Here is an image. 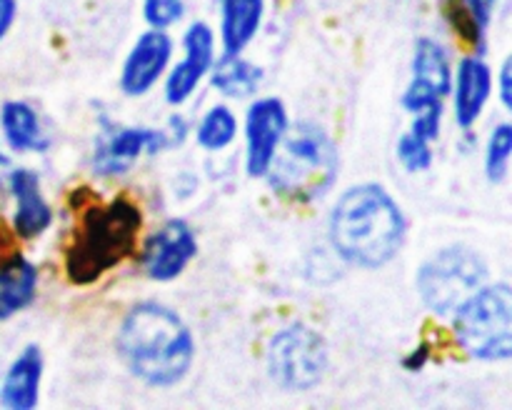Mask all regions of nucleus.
Returning a JSON list of instances; mask_svg holds the SVG:
<instances>
[{
  "label": "nucleus",
  "mask_w": 512,
  "mask_h": 410,
  "mask_svg": "<svg viewBox=\"0 0 512 410\" xmlns=\"http://www.w3.org/2000/svg\"><path fill=\"white\" fill-rule=\"evenodd\" d=\"M408 220L398 200L380 183L343 190L328 215V240L338 258L360 270H380L398 258Z\"/></svg>",
  "instance_id": "1"
},
{
  "label": "nucleus",
  "mask_w": 512,
  "mask_h": 410,
  "mask_svg": "<svg viewBox=\"0 0 512 410\" xmlns=\"http://www.w3.org/2000/svg\"><path fill=\"white\" fill-rule=\"evenodd\" d=\"M115 345L125 368L150 388H173L195 363V338L170 305L140 300L120 320Z\"/></svg>",
  "instance_id": "2"
},
{
  "label": "nucleus",
  "mask_w": 512,
  "mask_h": 410,
  "mask_svg": "<svg viewBox=\"0 0 512 410\" xmlns=\"http://www.w3.org/2000/svg\"><path fill=\"white\" fill-rule=\"evenodd\" d=\"M338 148L328 130L310 120L290 125L265 180L280 198L308 205L325 198L338 180Z\"/></svg>",
  "instance_id": "3"
},
{
  "label": "nucleus",
  "mask_w": 512,
  "mask_h": 410,
  "mask_svg": "<svg viewBox=\"0 0 512 410\" xmlns=\"http://www.w3.org/2000/svg\"><path fill=\"white\" fill-rule=\"evenodd\" d=\"M143 230V213L128 198H115L105 205H93L85 213L68 253L65 270L73 283H95L133 255Z\"/></svg>",
  "instance_id": "4"
},
{
  "label": "nucleus",
  "mask_w": 512,
  "mask_h": 410,
  "mask_svg": "<svg viewBox=\"0 0 512 410\" xmlns=\"http://www.w3.org/2000/svg\"><path fill=\"white\" fill-rule=\"evenodd\" d=\"M453 335L468 358L505 363L512 355V290L510 283H483L455 308Z\"/></svg>",
  "instance_id": "5"
},
{
  "label": "nucleus",
  "mask_w": 512,
  "mask_h": 410,
  "mask_svg": "<svg viewBox=\"0 0 512 410\" xmlns=\"http://www.w3.org/2000/svg\"><path fill=\"white\" fill-rule=\"evenodd\" d=\"M483 283H488V265L465 245H448L430 255L418 270V293L425 308L435 315L450 318L460 303Z\"/></svg>",
  "instance_id": "6"
},
{
  "label": "nucleus",
  "mask_w": 512,
  "mask_h": 410,
  "mask_svg": "<svg viewBox=\"0 0 512 410\" xmlns=\"http://www.w3.org/2000/svg\"><path fill=\"white\" fill-rule=\"evenodd\" d=\"M328 345L323 335L305 323H293L270 338L265 363L268 375L288 393H305L323 380L328 370Z\"/></svg>",
  "instance_id": "7"
},
{
  "label": "nucleus",
  "mask_w": 512,
  "mask_h": 410,
  "mask_svg": "<svg viewBox=\"0 0 512 410\" xmlns=\"http://www.w3.org/2000/svg\"><path fill=\"white\" fill-rule=\"evenodd\" d=\"M218 35L208 20H190L180 35V58L170 63L168 73L163 78V98L165 103L180 108L193 95L198 93L200 85L208 80L210 68L218 60Z\"/></svg>",
  "instance_id": "8"
},
{
  "label": "nucleus",
  "mask_w": 512,
  "mask_h": 410,
  "mask_svg": "<svg viewBox=\"0 0 512 410\" xmlns=\"http://www.w3.org/2000/svg\"><path fill=\"white\" fill-rule=\"evenodd\" d=\"M290 128L288 108L275 95L255 98L243 118V165L248 178H265L285 133Z\"/></svg>",
  "instance_id": "9"
},
{
  "label": "nucleus",
  "mask_w": 512,
  "mask_h": 410,
  "mask_svg": "<svg viewBox=\"0 0 512 410\" xmlns=\"http://www.w3.org/2000/svg\"><path fill=\"white\" fill-rule=\"evenodd\" d=\"M168 148L163 128H145V125H108L100 130L95 140L93 165L100 178H118L125 175L143 155H158Z\"/></svg>",
  "instance_id": "10"
},
{
  "label": "nucleus",
  "mask_w": 512,
  "mask_h": 410,
  "mask_svg": "<svg viewBox=\"0 0 512 410\" xmlns=\"http://www.w3.org/2000/svg\"><path fill=\"white\" fill-rule=\"evenodd\" d=\"M195 255H198V238L188 220L168 218L153 233L145 235L140 265L150 280L170 283L188 270Z\"/></svg>",
  "instance_id": "11"
},
{
  "label": "nucleus",
  "mask_w": 512,
  "mask_h": 410,
  "mask_svg": "<svg viewBox=\"0 0 512 410\" xmlns=\"http://www.w3.org/2000/svg\"><path fill=\"white\" fill-rule=\"evenodd\" d=\"M175 58V38L170 30L148 28L135 38L120 68V90L125 98H145L163 83Z\"/></svg>",
  "instance_id": "12"
},
{
  "label": "nucleus",
  "mask_w": 512,
  "mask_h": 410,
  "mask_svg": "<svg viewBox=\"0 0 512 410\" xmlns=\"http://www.w3.org/2000/svg\"><path fill=\"white\" fill-rule=\"evenodd\" d=\"M493 68L485 60V53H465L453 68V118L458 128L470 130L478 125L493 98Z\"/></svg>",
  "instance_id": "13"
},
{
  "label": "nucleus",
  "mask_w": 512,
  "mask_h": 410,
  "mask_svg": "<svg viewBox=\"0 0 512 410\" xmlns=\"http://www.w3.org/2000/svg\"><path fill=\"white\" fill-rule=\"evenodd\" d=\"M5 188L13 198V235L20 240H38L48 233L53 225V205L45 198L40 175L33 168H10Z\"/></svg>",
  "instance_id": "14"
},
{
  "label": "nucleus",
  "mask_w": 512,
  "mask_h": 410,
  "mask_svg": "<svg viewBox=\"0 0 512 410\" xmlns=\"http://www.w3.org/2000/svg\"><path fill=\"white\" fill-rule=\"evenodd\" d=\"M218 48L223 55H240L255 43L265 23L268 0H215Z\"/></svg>",
  "instance_id": "15"
},
{
  "label": "nucleus",
  "mask_w": 512,
  "mask_h": 410,
  "mask_svg": "<svg viewBox=\"0 0 512 410\" xmlns=\"http://www.w3.org/2000/svg\"><path fill=\"white\" fill-rule=\"evenodd\" d=\"M43 383V353L38 345H25L8 365L0 383V405L8 410H33L40 400Z\"/></svg>",
  "instance_id": "16"
},
{
  "label": "nucleus",
  "mask_w": 512,
  "mask_h": 410,
  "mask_svg": "<svg viewBox=\"0 0 512 410\" xmlns=\"http://www.w3.org/2000/svg\"><path fill=\"white\" fill-rule=\"evenodd\" d=\"M40 270L23 253H10L0 263V320H10L28 310L38 295Z\"/></svg>",
  "instance_id": "17"
},
{
  "label": "nucleus",
  "mask_w": 512,
  "mask_h": 410,
  "mask_svg": "<svg viewBox=\"0 0 512 410\" xmlns=\"http://www.w3.org/2000/svg\"><path fill=\"white\" fill-rule=\"evenodd\" d=\"M0 130L13 153H48L50 135L45 133L38 110L25 100H8L0 108Z\"/></svg>",
  "instance_id": "18"
},
{
  "label": "nucleus",
  "mask_w": 512,
  "mask_h": 410,
  "mask_svg": "<svg viewBox=\"0 0 512 410\" xmlns=\"http://www.w3.org/2000/svg\"><path fill=\"white\" fill-rule=\"evenodd\" d=\"M410 80L430 85L443 98H448L450 85H453V55L443 40L433 38V35H423L415 40L413 58H410Z\"/></svg>",
  "instance_id": "19"
},
{
  "label": "nucleus",
  "mask_w": 512,
  "mask_h": 410,
  "mask_svg": "<svg viewBox=\"0 0 512 410\" xmlns=\"http://www.w3.org/2000/svg\"><path fill=\"white\" fill-rule=\"evenodd\" d=\"M208 80L215 93L223 95V98L245 100L258 93V88L263 85V68L258 63H253V60L245 58V53H220L213 68H210Z\"/></svg>",
  "instance_id": "20"
},
{
  "label": "nucleus",
  "mask_w": 512,
  "mask_h": 410,
  "mask_svg": "<svg viewBox=\"0 0 512 410\" xmlns=\"http://www.w3.org/2000/svg\"><path fill=\"white\" fill-rule=\"evenodd\" d=\"M495 5L498 3L493 0H453L450 3V25L473 48V53H485Z\"/></svg>",
  "instance_id": "21"
},
{
  "label": "nucleus",
  "mask_w": 512,
  "mask_h": 410,
  "mask_svg": "<svg viewBox=\"0 0 512 410\" xmlns=\"http://www.w3.org/2000/svg\"><path fill=\"white\" fill-rule=\"evenodd\" d=\"M195 143L205 150V153H223L235 143L240 133V120L235 110L225 103H215L200 115L195 123Z\"/></svg>",
  "instance_id": "22"
},
{
  "label": "nucleus",
  "mask_w": 512,
  "mask_h": 410,
  "mask_svg": "<svg viewBox=\"0 0 512 410\" xmlns=\"http://www.w3.org/2000/svg\"><path fill=\"white\" fill-rule=\"evenodd\" d=\"M510 158H512V125L508 120L498 123L493 128V133L488 135V143H485L483 153V165H485V178L493 185L503 183L510 173Z\"/></svg>",
  "instance_id": "23"
},
{
  "label": "nucleus",
  "mask_w": 512,
  "mask_h": 410,
  "mask_svg": "<svg viewBox=\"0 0 512 410\" xmlns=\"http://www.w3.org/2000/svg\"><path fill=\"white\" fill-rule=\"evenodd\" d=\"M395 155H398V163L403 165L408 173H425V170H430V165H433L435 160L433 143H430L428 138H423V135L413 133V130L400 135Z\"/></svg>",
  "instance_id": "24"
},
{
  "label": "nucleus",
  "mask_w": 512,
  "mask_h": 410,
  "mask_svg": "<svg viewBox=\"0 0 512 410\" xmlns=\"http://www.w3.org/2000/svg\"><path fill=\"white\" fill-rule=\"evenodd\" d=\"M140 10L148 28L173 30L188 18L190 0H143Z\"/></svg>",
  "instance_id": "25"
},
{
  "label": "nucleus",
  "mask_w": 512,
  "mask_h": 410,
  "mask_svg": "<svg viewBox=\"0 0 512 410\" xmlns=\"http://www.w3.org/2000/svg\"><path fill=\"white\" fill-rule=\"evenodd\" d=\"M405 113L413 118V115L428 113V110H445V98L433 90L430 85L418 83V80H410L403 90V98H400Z\"/></svg>",
  "instance_id": "26"
},
{
  "label": "nucleus",
  "mask_w": 512,
  "mask_h": 410,
  "mask_svg": "<svg viewBox=\"0 0 512 410\" xmlns=\"http://www.w3.org/2000/svg\"><path fill=\"white\" fill-rule=\"evenodd\" d=\"M190 120L185 118L183 113H170V118H168V123H165V128H163V133H165V138H168V148L170 145H183L185 140H188V135H190Z\"/></svg>",
  "instance_id": "27"
},
{
  "label": "nucleus",
  "mask_w": 512,
  "mask_h": 410,
  "mask_svg": "<svg viewBox=\"0 0 512 410\" xmlns=\"http://www.w3.org/2000/svg\"><path fill=\"white\" fill-rule=\"evenodd\" d=\"M510 70H512V60L505 58L503 65L498 68V78H493V88H498V100L503 105V110L508 113L512 105V88H510Z\"/></svg>",
  "instance_id": "28"
},
{
  "label": "nucleus",
  "mask_w": 512,
  "mask_h": 410,
  "mask_svg": "<svg viewBox=\"0 0 512 410\" xmlns=\"http://www.w3.org/2000/svg\"><path fill=\"white\" fill-rule=\"evenodd\" d=\"M18 18V0H0V43L8 38Z\"/></svg>",
  "instance_id": "29"
},
{
  "label": "nucleus",
  "mask_w": 512,
  "mask_h": 410,
  "mask_svg": "<svg viewBox=\"0 0 512 410\" xmlns=\"http://www.w3.org/2000/svg\"><path fill=\"white\" fill-rule=\"evenodd\" d=\"M425 360H428V348L425 345H420L415 353H410L408 358H405V368L408 370H420L425 365Z\"/></svg>",
  "instance_id": "30"
},
{
  "label": "nucleus",
  "mask_w": 512,
  "mask_h": 410,
  "mask_svg": "<svg viewBox=\"0 0 512 410\" xmlns=\"http://www.w3.org/2000/svg\"><path fill=\"white\" fill-rule=\"evenodd\" d=\"M10 253H15V250H10V243L5 240V228H0V263H3Z\"/></svg>",
  "instance_id": "31"
},
{
  "label": "nucleus",
  "mask_w": 512,
  "mask_h": 410,
  "mask_svg": "<svg viewBox=\"0 0 512 410\" xmlns=\"http://www.w3.org/2000/svg\"><path fill=\"white\" fill-rule=\"evenodd\" d=\"M493 3H498V0H493Z\"/></svg>",
  "instance_id": "32"
}]
</instances>
